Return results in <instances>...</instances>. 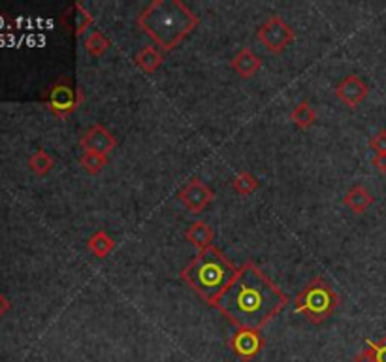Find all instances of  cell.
I'll list each match as a JSON object with an SVG mask.
<instances>
[{
    "instance_id": "20",
    "label": "cell",
    "mask_w": 386,
    "mask_h": 362,
    "mask_svg": "<svg viewBox=\"0 0 386 362\" xmlns=\"http://www.w3.org/2000/svg\"><path fill=\"white\" fill-rule=\"evenodd\" d=\"M79 163L83 166V170L87 174L97 175L100 174L104 170V166L108 164V157L106 155H98V153H89V151H85L81 159H79Z\"/></svg>"
},
{
    "instance_id": "14",
    "label": "cell",
    "mask_w": 386,
    "mask_h": 362,
    "mask_svg": "<svg viewBox=\"0 0 386 362\" xmlns=\"http://www.w3.org/2000/svg\"><path fill=\"white\" fill-rule=\"evenodd\" d=\"M373 194L369 193L368 189L364 187V185H354V187H350L343 196V204L352 210L354 213H364V211L368 210L369 206L373 204Z\"/></svg>"
},
{
    "instance_id": "18",
    "label": "cell",
    "mask_w": 386,
    "mask_h": 362,
    "mask_svg": "<svg viewBox=\"0 0 386 362\" xmlns=\"http://www.w3.org/2000/svg\"><path fill=\"white\" fill-rule=\"evenodd\" d=\"M232 189L240 196H249V194H253L259 189V181H256V177L253 174H249V172H240L232 180Z\"/></svg>"
},
{
    "instance_id": "22",
    "label": "cell",
    "mask_w": 386,
    "mask_h": 362,
    "mask_svg": "<svg viewBox=\"0 0 386 362\" xmlns=\"http://www.w3.org/2000/svg\"><path fill=\"white\" fill-rule=\"evenodd\" d=\"M369 147L375 151V155H386V128H380L369 138Z\"/></svg>"
},
{
    "instance_id": "16",
    "label": "cell",
    "mask_w": 386,
    "mask_h": 362,
    "mask_svg": "<svg viewBox=\"0 0 386 362\" xmlns=\"http://www.w3.org/2000/svg\"><path fill=\"white\" fill-rule=\"evenodd\" d=\"M55 166V159L49 155L48 151L38 149L34 151L29 159V168L38 175V177H43V175H48Z\"/></svg>"
},
{
    "instance_id": "26",
    "label": "cell",
    "mask_w": 386,
    "mask_h": 362,
    "mask_svg": "<svg viewBox=\"0 0 386 362\" xmlns=\"http://www.w3.org/2000/svg\"><path fill=\"white\" fill-rule=\"evenodd\" d=\"M8 309H10V302H8L6 296L0 295V317H2V315L6 314Z\"/></svg>"
},
{
    "instance_id": "21",
    "label": "cell",
    "mask_w": 386,
    "mask_h": 362,
    "mask_svg": "<svg viewBox=\"0 0 386 362\" xmlns=\"http://www.w3.org/2000/svg\"><path fill=\"white\" fill-rule=\"evenodd\" d=\"M74 30H76V36H83L87 29L92 25V15L85 10L81 4L74 6Z\"/></svg>"
},
{
    "instance_id": "24",
    "label": "cell",
    "mask_w": 386,
    "mask_h": 362,
    "mask_svg": "<svg viewBox=\"0 0 386 362\" xmlns=\"http://www.w3.org/2000/svg\"><path fill=\"white\" fill-rule=\"evenodd\" d=\"M352 362H375L373 353H371V349H369L368 345H366V347H364V349L354 356V361Z\"/></svg>"
},
{
    "instance_id": "6",
    "label": "cell",
    "mask_w": 386,
    "mask_h": 362,
    "mask_svg": "<svg viewBox=\"0 0 386 362\" xmlns=\"http://www.w3.org/2000/svg\"><path fill=\"white\" fill-rule=\"evenodd\" d=\"M46 100H48L49 109L57 117H67L78 108L79 102L83 100V95L70 81H59L49 89Z\"/></svg>"
},
{
    "instance_id": "15",
    "label": "cell",
    "mask_w": 386,
    "mask_h": 362,
    "mask_svg": "<svg viewBox=\"0 0 386 362\" xmlns=\"http://www.w3.org/2000/svg\"><path fill=\"white\" fill-rule=\"evenodd\" d=\"M87 249H89L95 257H98V259H106V257L115 249V240L108 234V232L97 230V232L87 240Z\"/></svg>"
},
{
    "instance_id": "3",
    "label": "cell",
    "mask_w": 386,
    "mask_h": 362,
    "mask_svg": "<svg viewBox=\"0 0 386 362\" xmlns=\"http://www.w3.org/2000/svg\"><path fill=\"white\" fill-rule=\"evenodd\" d=\"M240 268L232 264L215 246L200 251L181 272V279L196 295L215 308L221 296L234 283Z\"/></svg>"
},
{
    "instance_id": "10",
    "label": "cell",
    "mask_w": 386,
    "mask_h": 362,
    "mask_svg": "<svg viewBox=\"0 0 386 362\" xmlns=\"http://www.w3.org/2000/svg\"><path fill=\"white\" fill-rule=\"evenodd\" d=\"M336 95H338V98L345 104V106H349V108H358V106L368 98L369 87L360 76H354V74H352V76H347V78L336 87Z\"/></svg>"
},
{
    "instance_id": "11",
    "label": "cell",
    "mask_w": 386,
    "mask_h": 362,
    "mask_svg": "<svg viewBox=\"0 0 386 362\" xmlns=\"http://www.w3.org/2000/svg\"><path fill=\"white\" fill-rule=\"evenodd\" d=\"M260 68H262V60L251 48L240 49L232 59V70L245 79L256 76Z\"/></svg>"
},
{
    "instance_id": "2",
    "label": "cell",
    "mask_w": 386,
    "mask_h": 362,
    "mask_svg": "<svg viewBox=\"0 0 386 362\" xmlns=\"http://www.w3.org/2000/svg\"><path fill=\"white\" fill-rule=\"evenodd\" d=\"M136 23L163 53H168L198 27V15L181 0H153Z\"/></svg>"
},
{
    "instance_id": "25",
    "label": "cell",
    "mask_w": 386,
    "mask_h": 362,
    "mask_svg": "<svg viewBox=\"0 0 386 362\" xmlns=\"http://www.w3.org/2000/svg\"><path fill=\"white\" fill-rule=\"evenodd\" d=\"M371 163H373V166L379 170L380 174H386V155H375Z\"/></svg>"
},
{
    "instance_id": "23",
    "label": "cell",
    "mask_w": 386,
    "mask_h": 362,
    "mask_svg": "<svg viewBox=\"0 0 386 362\" xmlns=\"http://www.w3.org/2000/svg\"><path fill=\"white\" fill-rule=\"evenodd\" d=\"M373 353L375 362H386V336L385 338H380L379 342H368L366 344Z\"/></svg>"
},
{
    "instance_id": "12",
    "label": "cell",
    "mask_w": 386,
    "mask_h": 362,
    "mask_svg": "<svg viewBox=\"0 0 386 362\" xmlns=\"http://www.w3.org/2000/svg\"><path fill=\"white\" fill-rule=\"evenodd\" d=\"M185 238L196 251H205L213 246V229L205 221H194L185 230Z\"/></svg>"
},
{
    "instance_id": "1",
    "label": "cell",
    "mask_w": 386,
    "mask_h": 362,
    "mask_svg": "<svg viewBox=\"0 0 386 362\" xmlns=\"http://www.w3.org/2000/svg\"><path fill=\"white\" fill-rule=\"evenodd\" d=\"M287 304L289 296L254 262H245L215 308L237 328L262 330Z\"/></svg>"
},
{
    "instance_id": "17",
    "label": "cell",
    "mask_w": 386,
    "mask_h": 362,
    "mask_svg": "<svg viewBox=\"0 0 386 362\" xmlns=\"http://www.w3.org/2000/svg\"><path fill=\"white\" fill-rule=\"evenodd\" d=\"M290 119L294 123L296 127L300 128H309L317 119V114H315V109L309 106V102H300L292 109V114H290Z\"/></svg>"
},
{
    "instance_id": "4",
    "label": "cell",
    "mask_w": 386,
    "mask_h": 362,
    "mask_svg": "<svg viewBox=\"0 0 386 362\" xmlns=\"http://www.w3.org/2000/svg\"><path fill=\"white\" fill-rule=\"evenodd\" d=\"M339 306V296L324 278L311 279L300 295L294 298V308L309 323L320 325L330 319Z\"/></svg>"
},
{
    "instance_id": "19",
    "label": "cell",
    "mask_w": 386,
    "mask_h": 362,
    "mask_svg": "<svg viewBox=\"0 0 386 362\" xmlns=\"http://www.w3.org/2000/svg\"><path fill=\"white\" fill-rule=\"evenodd\" d=\"M111 42H109V38L106 34H102L100 30H95L92 34L85 38V49H87V53L92 55V57H100L109 49Z\"/></svg>"
},
{
    "instance_id": "9",
    "label": "cell",
    "mask_w": 386,
    "mask_h": 362,
    "mask_svg": "<svg viewBox=\"0 0 386 362\" xmlns=\"http://www.w3.org/2000/svg\"><path fill=\"white\" fill-rule=\"evenodd\" d=\"M79 145L81 149L89 151V153H98V155H106L117 147V140L108 128L102 127V125H95L87 133L83 134V138L79 140Z\"/></svg>"
},
{
    "instance_id": "5",
    "label": "cell",
    "mask_w": 386,
    "mask_h": 362,
    "mask_svg": "<svg viewBox=\"0 0 386 362\" xmlns=\"http://www.w3.org/2000/svg\"><path fill=\"white\" fill-rule=\"evenodd\" d=\"M256 38L264 46L266 51L277 55L294 42L296 34L292 27L283 18L272 15V18H268L264 23L260 25L259 30H256Z\"/></svg>"
},
{
    "instance_id": "13",
    "label": "cell",
    "mask_w": 386,
    "mask_h": 362,
    "mask_svg": "<svg viewBox=\"0 0 386 362\" xmlns=\"http://www.w3.org/2000/svg\"><path fill=\"white\" fill-rule=\"evenodd\" d=\"M164 60L163 51L155 46H145L138 51V53L134 55V62H136V67L145 74H155L160 68Z\"/></svg>"
},
{
    "instance_id": "7",
    "label": "cell",
    "mask_w": 386,
    "mask_h": 362,
    "mask_svg": "<svg viewBox=\"0 0 386 362\" xmlns=\"http://www.w3.org/2000/svg\"><path fill=\"white\" fill-rule=\"evenodd\" d=\"M264 336L254 328H237L228 342L232 353L243 362L253 361L254 356L264 349Z\"/></svg>"
},
{
    "instance_id": "8",
    "label": "cell",
    "mask_w": 386,
    "mask_h": 362,
    "mask_svg": "<svg viewBox=\"0 0 386 362\" xmlns=\"http://www.w3.org/2000/svg\"><path fill=\"white\" fill-rule=\"evenodd\" d=\"M213 191L207 185H205L204 181L198 180V177H194L185 185V187L177 193V199L181 202L185 208H187L191 213H202V211L207 208V206L213 202Z\"/></svg>"
}]
</instances>
